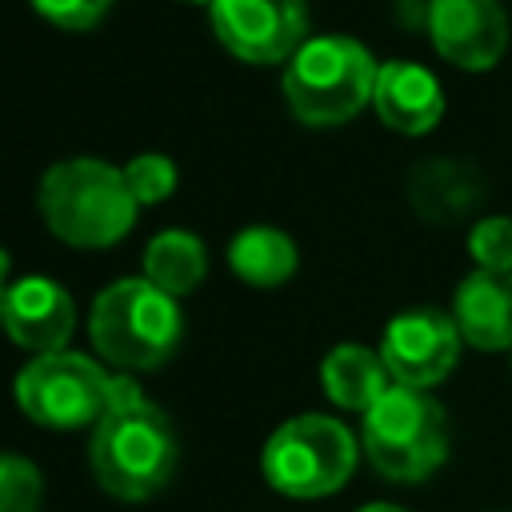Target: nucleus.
Masks as SVG:
<instances>
[{
	"label": "nucleus",
	"mask_w": 512,
	"mask_h": 512,
	"mask_svg": "<svg viewBox=\"0 0 512 512\" xmlns=\"http://www.w3.org/2000/svg\"><path fill=\"white\" fill-rule=\"evenodd\" d=\"M408 200L412 208L432 224H452L484 200V176L472 160L460 156H432L412 168L408 176Z\"/></svg>",
	"instance_id": "4468645a"
},
{
	"label": "nucleus",
	"mask_w": 512,
	"mask_h": 512,
	"mask_svg": "<svg viewBox=\"0 0 512 512\" xmlns=\"http://www.w3.org/2000/svg\"><path fill=\"white\" fill-rule=\"evenodd\" d=\"M460 356V332L452 312L440 308H408L388 320L380 340V360L392 384L404 388H432L440 384Z\"/></svg>",
	"instance_id": "1a4fd4ad"
},
{
	"label": "nucleus",
	"mask_w": 512,
	"mask_h": 512,
	"mask_svg": "<svg viewBox=\"0 0 512 512\" xmlns=\"http://www.w3.org/2000/svg\"><path fill=\"white\" fill-rule=\"evenodd\" d=\"M320 384L332 404L368 412L392 388V376H388L380 352H372L364 344H336L320 364Z\"/></svg>",
	"instance_id": "2eb2a0df"
},
{
	"label": "nucleus",
	"mask_w": 512,
	"mask_h": 512,
	"mask_svg": "<svg viewBox=\"0 0 512 512\" xmlns=\"http://www.w3.org/2000/svg\"><path fill=\"white\" fill-rule=\"evenodd\" d=\"M360 512H408V508H396V504H368V508H360Z\"/></svg>",
	"instance_id": "5701e85b"
},
{
	"label": "nucleus",
	"mask_w": 512,
	"mask_h": 512,
	"mask_svg": "<svg viewBox=\"0 0 512 512\" xmlns=\"http://www.w3.org/2000/svg\"><path fill=\"white\" fill-rule=\"evenodd\" d=\"M112 376L80 352L32 356L16 376V404L44 428H96L108 412Z\"/></svg>",
	"instance_id": "0eeeda50"
},
{
	"label": "nucleus",
	"mask_w": 512,
	"mask_h": 512,
	"mask_svg": "<svg viewBox=\"0 0 512 512\" xmlns=\"http://www.w3.org/2000/svg\"><path fill=\"white\" fill-rule=\"evenodd\" d=\"M44 480L32 460L0 452V512H40Z\"/></svg>",
	"instance_id": "a211bd4d"
},
{
	"label": "nucleus",
	"mask_w": 512,
	"mask_h": 512,
	"mask_svg": "<svg viewBox=\"0 0 512 512\" xmlns=\"http://www.w3.org/2000/svg\"><path fill=\"white\" fill-rule=\"evenodd\" d=\"M380 64L352 36H312L288 60L284 100L296 120L312 128H332L352 120L376 92Z\"/></svg>",
	"instance_id": "20e7f679"
},
{
	"label": "nucleus",
	"mask_w": 512,
	"mask_h": 512,
	"mask_svg": "<svg viewBox=\"0 0 512 512\" xmlns=\"http://www.w3.org/2000/svg\"><path fill=\"white\" fill-rule=\"evenodd\" d=\"M232 272L252 288H276L296 272V244L272 224H248L228 244Z\"/></svg>",
	"instance_id": "dca6fc26"
},
{
	"label": "nucleus",
	"mask_w": 512,
	"mask_h": 512,
	"mask_svg": "<svg viewBox=\"0 0 512 512\" xmlns=\"http://www.w3.org/2000/svg\"><path fill=\"white\" fill-rule=\"evenodd\" d=\"M376 116L404 132V136H420L428 128H436V120L444 116V92L440 80L412 64V60H388L376 72V92H372Z\"/></svg>",
	"instance_id": "f8f14e48"
},
{
	"label": "nucleus",
	"mask_w": 512,
	"mask_h": 512,
	"mask_svg": "<svg viewBox=\"0 0 512 512\" xmlns=\"http://www.w3.org/2000/svg\"><path fill=\"white\" fill-rule=\"evenodd\" d=\"M204 272H208L204 240L184 228H168L152 236L144 248V280H152L168 296H188L192 288H200Z\"/></svg>",
	"instance_id": "f3484780"
},
{
	"label": "nucleus",
	"mask_w": 512,
	"mask_h": 512,
	"mask_svg": "<svg viewBox=\"0 0 512 512\" xmlns=\"http://www.w3.org/2000/svg\"><path fill=\"white\" fill-rule=\"evenodd\" d=\"M124 180L136 204H160L176 188V164L164 152H140L124 164Z\"/></svg>",
	"instance_id": "6ab92c4d"
},
{
	"label": "nucleus",
	"mask_w": 512,
	"mask_h": 512,
	"mask_svg": "<svg viewBox=\"0 0 512 512\" xmlns=\"http://www.w3.org/2000/svg\"><path fill=\"white\" fill-rule=\"evenodd\" d=\"M428 36L444 60L484 72L508 48V12L500 0H428Z\"/></svg>",
	"instance_id": "9d476101"
},
{
	"label": "nucleus",
	"mask_w": 512,
	"mask_h": 512,
	"mask_svg": "<svg viewBox=\"0 0 512 512\" xmlns=\"http://www.w3.org/2000/svg\"><path fill=\"white\" fill-rule=\"evenodd\" d=\"M36 204L48 232L76 248H108L124 240L140 208L128 192L124 168H112L96 156H72L52 164L40 180Z\"/></svg>",
	"instance_id": "f257e3e1"
},
{
	"label": "nucleus",
	"mask_w": 512,
	"mask_h": 512,
	"mask_svg": "<svg viewBox=\"0 0 512 512\" xmlns=\"http://www.w3.org/2000/svg\"><path fill=\"white\" fill-rule=\"evenodd\" d=\"M184 4H212V0H184Z\"/></svg>",
	"instance_id": "b1692460"
},
{
	"label": "nucleus",
	"mask_w": 512,
	"mask_h": 512,
	"mask_svg": "<svg viewBox=\"0 0 512 512\" xmlns=\"http://www.w3.org/2000/svg\"><path fill=\"white\" fill-rule=\"evenodd\" d=\"M468 252L488 272H512V216H484L468 232Z\"/></svg>",
	"instance_id": "aec40b11"
},
{
	"label": "nucleus",
	"mask_w": 512,
	"mask_h": 512,
	"mask_svg": "<svg viewBox=\"0 0 512 512\" xmlns=\"http://www.w3.org/2000/svg\"><path fill=\"white\" fill-rule=\"evenodd\" d=\"M216 40L248 64H280L308 40V0H212Z\"/></svg>",
	"instance_id": "6e6552de"
},
{
	"label": "nucleus",
	"mask_w": 512,
	"mask_h": 512,
	"mask_svg": "<svg viewBox=\"0 0 512 512\" xmlns=\"http://www.w3.org/2000/svg\"><path fill=\"white\" fill-rule=\"evenodd\" d=\"M452 320L460 340L480 352L512 348V272L476 268L464 276L452 300Z\"/></svg>",
	"instance_id": "ddd939ff"
},
{
	"label": "nucleus",
	"mask_w": 512,
	"mask_h": 512,
	"mask_svg": "<svg viewBox=\"0 0 512 512\" xmlns=\"http://www.w3.org/2000/svg\"><path fill=\"white\" fill-rule=\"evenodd\" d=\"M88 336L96 352L120 372H148L168 364L180 348L184 316L176 296L160 292L144 276H124L92 300Z\"/></svg>",
	"instance_id": "f03ea898"
},
{
	"label": "nucleus",
	"mask_w": 512,
	"mask_h": 512,
	"mask_svg": "<svg viewBox=\"0 0 512 512\" xmlns=\"http://www.w3.org/2000/svg\"><path fill=\"white\" fill-rule=\"evenodd\" d=\"M4 276H8V252L0 248V312H4V288H8V284H4Z\"/></svg>",
	"instance_id": "4be33fe9"
},
{
	"label": "nucleus",
	"mask_w": 512,
	"mask_h": 512,
	"mask_svg": "<svg viewBox=\"0 0 512 512\" xmlns=\"http://www.w3.org/2000/svg\"><path fill=\"white\" fill-rule=\"evenodd\" d=\"M0 328L20 348H28L36 356L64 352V344H68V336L76 328L72 296L56 280H48V276H24V280L4 288Z\"/></svg>",
	"instance_id": "9b49d317"
},
{
	"label": "nucleus",
	"mask_w": 512,
	"mask_h": 512,
	"mask_svg": "<svg viewBox=\"0 0 512 512\" xmlns=\"http://www.w3.org/2000/svg\"><path fill=\"white\" fill-rule=\"evenodd\" d=\"M264 480L288 500H320L332 496L356 468V440L332 416H292L284 420L264 452H260Z\"/></svg>",
	"instance_id": "423d86ee"
},
{
	"label": "nucleus",
	"mask_w": 512,
	"mask_h": 512,
	"mask_svg": "<svg viewBox=\"0 0 512 512\" xmlns=\"http://www.w3.org/2000/svg\"><path fill=\"white\" fill-rule=\"evenodd\" d=\"M364 452L388 480H424L448 456V416L444 408L420 392L392 384L368 412L360 428Z\"/></svg>",
	"instance_id": "39448f33"
},
{
	"label": "nucleus",
	"mask_w": 512,
	"mask_h": 512,
	"mask_svg": "<svg viewBox=\"0 0 512 512\" xmlns=\"http://www.w3.org/2000/svg\"><path fill=\"white\" fill-rule=\"evenodd\" d=\"M108 4H112V0H32V8H36L44 20H52L56 28H64V32H84V28H92V24L108 12Z\"/></svg>",
	"instance_id": "412c9836"
},
{
	"label": "nucleus",
	"mask_w": 512,
	"mask_h": 512,
	"mask_svg": "<svg viewBox=\"0 0 512 512\" xmlns=\"http://www.w3.org/2000/svg\"><path fill=\"white\" fill-rule=\"evenodd\" d=\"M176 432L172 420L144 396L108 408L92 432L88 460L96 484L116 500H148L176 472Z\"/></svg>",
	"instance_id": "7ed1b4c3"
}]
</instances>
